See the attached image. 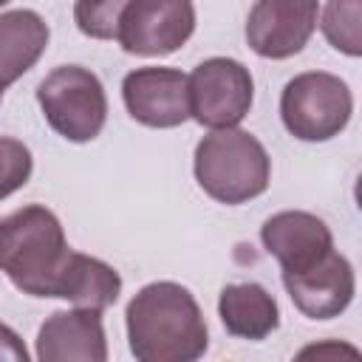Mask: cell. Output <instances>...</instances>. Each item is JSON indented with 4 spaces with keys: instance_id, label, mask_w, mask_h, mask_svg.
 <instances>
[{
    "instance_id": "20",
    "label": "cell",
    "mask_w": 362,
    "mask_h": 362,
    "mask_svg": "<svg viewBox=\"0 0 362 362\" xmlns=\"http://www.w3.org/2000/svg\"><path fill=\"white\" fill-rule=\"evenodd\" d=\"M6 3H11V0H0V8H3V6H6Z\"/></svg>"
},
{
    "instance_id": "15",
    "label": "cell",
    "mask_w": 362,
    "mask_h": 362,
    "mask_svg": "<svg viewBox=\"0 0 362 362\" xmlns=\"http://www.w3.org/2000/svg\"><path fill=\"white\" fill-rule=\"evenodd\" d=\"M119 294H122V277L110 263L71 249L57 280L59 300H68L79 308L105 311L119 300Z\"/></svg>"
},
{
    "instance_id": "14",
    "label": "cell",
    "mask_w": 362,
    "mask_h": 362,
    "mask_svg": "<svg viewBox=\"0 0 362 362\" xmlns=\"http://www.w3.org/2000/svg\"><path fill=\"white\" fill-rule=\"evenodd\" d=\"M218 317L238 339H266L280 325L277 300L260 283H229L218 297Z\"/></svg>"
},
{
    "instance_id": "21",
    "label": "cell",
    "mask_w": 362,
    "mask_h": 362,
    "mask_svg": "<svg viewBox=\"0 0 362 362\" xmlns=\"http://www.w3.org/2000/svg\"><path fill=\"white\" fill-rule=\"evenodd\" d=\"M0 99H3V93H0Z\"/></svg>"
},
{
    "instance_id": "5",
    "label": "cell",
    "mask_w": 362,
    "mask_h": 362,
    "mask_svg": "<svg viewBox=\"0 0 362 362\" xmlns=\"http://www.w3.org/2000/svg\"><path fill=\"white\" fill-rule=\"evenodd\" d=\"M354 113L351 88L328 71H305L286 82L280 119L300 141H328L339 136Z\"/></svg>"
},
{
    "instance_id": "9",
    "label": "cell",
    "mask_w": 362,
    "mask_h": 362,
    "mask_svg": "<svg viewBox=\"0 0 362 362\" xmlns=\"http://www.w3.org/2000/svg\"><path fill=\"white\" fill-rule=\"evenodd\" d=\"M122 99L127 113L144 127H178L189 119L187 74L178 68H136L122 79Z\"/></svg>"
},
{
    "instance_id": "17",
    "label": "cell",
    "mask_w": 362,
    "mask_h": 362,
    "mask_svg": "<svg viewBox=\"0 0 362 362\" xmlns=\"http://www.w3.org/2000/svg\"><path fill=\"white\" fill-rule=\"evenodd\" d=\"M130 0H76L74 23L90 40H113L119 28V17Z\"/></svg>"
},
{
    "instance_id": "4",
    "label": "cell",
    "mask_w": 362,
    "mask_h": 362,
    "mask_svg": "<svg viewBox=\"0 0 362 362\" xmlns=\"http://www.w3.org/2000/svg\"><path fill=\"white\" fill-rule=\"evenodd\" d=\"M37 102L62 139L74 144L93 141L107 119V96L102 79L82 65H59L37 85Z\"/></svg>"
},
{
    "instance_id": "7",
    "label": "cell",
    "mask_w": 362,
    "mask_h": 362,
    "mask_svg": "<svg viewBox=\"0 0 362 362\" xmlns=\"http://www.w3.org/2000/svg\"><path fill=\"white\" fill-rule=\"evenodd\" d=\"M195 31L192 0H130L119 17L116 40L136 57H167Z\"/></svg>"
},
{
    "instance_id": "19",
    "label": "cell",
    "mask_w": 362,
    "mask_h": 362,
    "mask_svg": "<svg viewBox=\"0 0 362 362\" xmlns=\"http://www.w3.org/2000/svg\"><path fill=\"white\" fill-rule=\"evenodd\" d=\"M0 359H8V362H25L28 359V351H25L23 339L6 322H0Z\"/></svg>"
},
{
    "instance_id": "16",
    "label": "cell",
    "mask_w": 362,
    "mask_h": 362,
    "mask_svg": "<svg viewBox=\"0 0 362 362\" xmlns=\"http://www.w3.org/2000/svg\"><path fill=\"white\" fill-rule=\"evenodd\" d=\"M320 28L331 48L345 57L362 54V0H328Z\"/></svg>"
},
{
    "instance_id": "6",
    "label": "cell",
    "mask_w": 362,
    "mask_h": 362,
    "mask_svg": "<svg viewBox=\"0 0 362 362\" xmlns=\"http://www.w3.org/2000/svg\"><path fill=\"white\" fill-rule=\"evenodd\" d=\"M189 119L201 127H238L255 99V82L243 62L232 57H209L187 76Z\"/></svg>"
},
{
    "instance_id": "2",
    "label": "cell",
    "mask_w": 362,
    "mask_h": 362,
    "mask_svg": "<svg viewBox=\"0 0 362 362\" xmlns=\"http://www.w3.org/2000/svg\"><path fill=\"white\" fill-rule=\"evenodd\" d=\"M71 255L59 218L28 204L0 218V272L31 297H57V280Z\"/></svg>"
},
{
    "instance_id": "8",
    "label": "cell",
    "mask_w": 362,
    "mask_h": 362,
    "mask_svg": "<svg viewBox=\"0 0 362 362\" xmlns=\"http://www.w3.org/2000/svg\"><path fill=\"white\" fill-rule=\"evenodd\" d=\"M320 0H255L246 17V42L263 59L300 54L317 31Z\"/></svg>"
},
{
    "instance_id": "18",
    "label": "cell",
    "mask_w": 362,
    "mask_h": 362,
    "mask_svg": "<svg viewBox=\"0 0 362 362\" xmlns=\"http://www.w3.org/2000/svg\"><path fill=\"white\" fill-rule=\"evenodd\" d=\"M34 170L31 150L11 136H0V201L28 184Z\"/></svg>"
},
{
    "instance_id": "13",
    "label": "cell",
    "mask_w": 362,
    "mask_h": 362,
    "mask_svg": "<svg viewBox=\"0 0 362 362\" xmlns=\"http://www.w3.org/2000/svg\"><path fill=\"white\" fill-rule=\"evenodd\" d=\"M48 23L31 8L0 14V93L14 85L48 48Z\"/></svg>"
},
{
    "instance_id": "10",
    "label": "cell",
    "mask_w": 362,
    "mask_h": 362,
    "mask_svg": "<svg viewBox=\"0 0 362 362\" xmlns=\"http://www.w3.org/2000/svg\"><path fill=\"white\" fill-rule=\"evenodd\" d=\"M283 286L303 317L331 320L351 305L356 291V277L351 260L337 249H331L320 263L308 266L305 272L283 274Z\"/></svg>"
},
{
    "instance_id": "3",
    "label": "cell",
    "mask_w": 362,
    "mask_h": 362,
    "mask_svg": "<svg viewBox=\"0 0 362 362\" xmlns=\"http://www.w3.org/2000/svg\"><path fill=\"white\" fill-rule=\"evenodd\" d=\"M198 187L218 204H246L269 189L272 158L266 147L240 127L206 133L192 158Z\"/></svg>"
},
{
    "instance_id": "11",
    "label": "cell",
    "mask_w": 362,
    "mask_h": 362,
    "mask_svg": "<svg viewBox=\"0 0 362 362\" xmlns=\"http://www.w3.org/2000/svg\"><path fill=\"white\" fill-rule=\"evenodd\" d=\"M263 249L280 263L283 274L305 272L334 249L328 223L303 209H283L260 226Z\"/></svg>"
},
{
    "instance_id": "12",
    "label": "cell",
    "mask_w": 362,
    "mask_h": 362,
    "mask_svg": "<svg viewBox=\"0 0 362 362\" xmlns=\"http://www.w3.org/2000/svg\"><path fill=\"white\" fill-rule=\"evenodd\" d=\"M37 359L42 362H105L107 339L102 311H54L37 331Z\"/></svg>"
},
{
    "instance_id": "1",
    "label": "cell",
    "mask_w": 362,
    "mask_h": 362,
    "mask_svg": "<svg viewBox=\"0 0 362 362\" xmlns=\"http://www.w3.org/2000/svg\"><path fill=\"white\" fill-rule=\"evenodd\" d=\"M130 354L139 362H195L209 348L204 311L189 288L173 280L147 283L124 311Z\"/></svg>"
}]
</instances>
